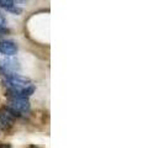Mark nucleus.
<instances>
[{
    "mask_svg": "<svg viewBox=\"0 0 164 148\" xmlns=\"http://www.w3.org/2000/svg\"><path fill=\"white\" fill-rule=\"evenodd\" d=\"M5 85L7 88V90H22L30 85H32L31 80L26 77H22L20 74H7L6 80H5Z\"/></svg>",
    "mask_w": 164,
    "mask_h": 148,
    "instance_id": "obj_1",
    "label": "nucleus"
},
{
    "mask_svg": "<svg viewBox=\"0 0 164 148\" xmlns=\"http://www.w3.org/2000/svg\"><path fill=\"white\" fill-rule=\"evenodd\" d=\"M15 117H21V115L9 106H2L0 109V129H9L12 126Z\"/></svg>",
    "mask_w": 164,
    "mask_h": 148,
    "instance_id": "obj_2",
    "label": "nucleus"
},
{
    "mask_svg": "<svg viewBox=\"0 0 164 148\" xmlns=\"http://www.w3.org/2000/svg\"><path fill=\"white\" fill-rule=\"evenodd\" d=\"M10 109H12L14 111L19 112L20 115L21 114H27L30 111V103L27 99H9V105H7Z\"/></svg>",
    "mask_w": 164,
    "mask_h": 148,
    "instance_id": "obj_3",
    "label": "nucleus"
},
{
    "mask_svg": "<svg viewBox=\"0 0 164 148\" xmlns=\"http://www.w3.org/2000/svg\"><path fill=\"white\" fill-rule=\"evenodd\" d=\"M17 52V46L12 41H0V53L4 56H14Z\"/></svg>",
    "mask_w": 164,
    "mask_h": 148,
    "instance_id": "obj_4",
    "label": "nucleus"
},
{
    "mask_svg": "<svg viewBox=\"0 0 164 148\" xmlns=\"http://www.w3.org/2000/svg\"><path fill=\"white\" fill-rule=\"evenodd\" d=\"M0 6L4 7V9L7 11V10L11 9L12 6H15V1H11V0H1V1H0Z\"/></svg>",
    "mask_w": 164,
    "mask_h": 148,
    "instance_id": "obj_5",
    "label": "nucleus"
},
{
    "mask_svg": "<svg viewBox=\"0 0 164 148\" xmlns=\"http://www.w3.org/2000/svg\"><path fill=\"white\" fill-rule=\"evenodd\" d=\"M7 11H10V12H12V14H15V15H19V14H21V9H20V7H17L16 5H15V6H12L11 9H9Z\"/></svg>",
    "mask_w": 164,
    "mask_h": 148,
    "instance_id": "obj_6",
    "label": "nucleus"
},
{
    "mask_svg": "<svg viewBox=\"0 0 164 148\" xmlns=\"http://www.w3.org/2000/svg\"><path fill=\"white\" fill-rule=\"evenodd\" d=\"M6 23V21H5V17L0 14V27H4V25Z\"/></svg>",
    "mask_w": 164,
    "mask_h": 148,
    "instance_id": "obj_7",
    "label": "nucleus"
},
{
    "mask_svg": "<svg viewBox=\"0 0 164 148\" xmlns=\"http://www.w3.org/2000/svg\"><path fill=\"white\" fill-rule=\"evenodd\" d=\"M7 32H9V30H7V28H5V27H0V37H1L2 35L7 33Z\"/></svg>",
    "mask_w": 164,
    "mask_h": 148,
    "instance_id": "obj_8",
    "label": "nucleus"
},
{
    "mask_svg": "<svg viewBox=\"0 0 164 148\" xmlns=\"http://www.w3.org/2000/svg\"><path fill=\"white\" fill-rule=\"evenodd\" d=\"M0 148H11L9 143H0Z\"/></svg>",
    "mask_w": 164,
    "mask_h": 148,
    "instance_id": "obj_9",
    "label": "nucleus"
},
{
    "mask_svg": "<svg viewBox=\"0 0 164 148\" xmlns=\"http://www.w3.org/2000/svg\"><path fill=\"white\" fill-rule=\"evenodd\" d=\"M28 148H38V147H36V146H30Z\"/></svg>",
    "mask_w": 164,
    "mask_h": 148,
    "instance_id": "obj_10",
    "label": "nucleus"
}]
</instances>
